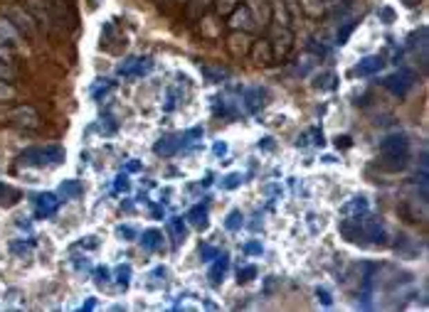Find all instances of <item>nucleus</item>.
<instances>
[{
	"instance_id": "nucleus-1",
	"label": "nucleus",
	"mask_w": 429,
	"mask_h": 312,
	"mask_svg": "<svg viewBox=\"0 0 429 312\" xmlns=\"http://www.w3.org/2000/svg\"><path fill=\"white\" fill-rule=\"evenodd\" d=\"M340 234L345 241L358 246H385L387 244V231H385L383 222L370 214H360V217H350L340 222Z\"/></svg>"
},
{
	"instance_id": "nucleus-2",
	"label": "nucleus",
	"mask_w": 429,
	"mask_h": 312,
	"mask_svg": "<svg viewBox=\"0 0 429 312\" xmlns=\"http://www.w3.org/2000/svg\"><path fill=\"white\" fill-rule=\"evenodd\" d=\"M380 157L387 170H402L410 162V138L405 133H390L380 140Z\"/></svg>"
},
{
	"instance_id": "nucleus-3",
	"label": "nucleus",
	"mask_w": 429,
	"mask_h": 312,
	"mask_svg": "<svg viewBox=\"0 0 429 312\" xmlns=\"http://www.w3.org/2000/svg\"><path fill=\"white\" fill-rule=\"evenodd\" d=\"M25 165H35V168H52L64 162V148L62 145H45V148H30L20 155Z\"/></svg>"
},
{
	"instance_id": "nucleus-4",
	"label": "nucleus",
	"mask_w": 429,
	"mask_h": 312,
	"mask_svg": "<svg viewBox=\"0 0 429 312\" xmlns=\"http://www.w3.org/2000/svg\"><path fill=\"white\" fill-rule=\"evenodd\" d=\"M0 15L6 17L8 23L15 25L23 37H33V35L37 32V20H35L23 6H3L0 8Z\"/></svg>"
},
{
	"instance_id": "nucleus-5",
	"label": "nucleus",
	"mask_w": 429,
	"mask_h": 312,
	"mask_svg": "<svg viewBox=\"0 0 429 312\" xmlns=\"http://www.w3.org/2000/svg\"><path fill=\"white\" fill-rule=\"evenodd\" d=\"M414 81H417V74H414L412 69H397V72L387 74V77L383 79V86L392 96L402 99V96H407L410 91H412Z\"/></svg>"
},
{
	"instance_id": "nucleus-6",
	"label": "nucleus",
	"mask_w": 429,
	"mask_h": 312,
	"mask_svg": "<svg viewBox=\"0 0 429 312\" xmlns=\"http://www.w3.org/2000/svg\"><path fill=\"white\" fill-rule=\"evenodd\" d=\"M269 45L271 52H274V59H284L291 52V47H294V32H291V28L289 25H277L274 39H269Z\"/></svg>"
},
{
	"instance_id": "nucleus-7",
	"label": "nucleus",
	"mask_w": 429,
	"mask_h": 312,
	"mask_svg": "<svg viewBox=\"0 0 429 312\" xmlns=\"http://www.w3.org/2000/svg\"><path fill=\"white\" fill-rule=\"evenodd\" d=\"M8 118L15 126H20V128H28V130L40 128V116H37V111L33 106H15L12 111H8Z\"/></svg>"
},
{
	"instance_id": "nucleus-8",
	"label": "nucleus",
	"mask_w": 429,
	"mask_h": 312,
	"mask_svg": "<svg viewBox=\"0 0 429 312\" xmlns=\"http://www.w3.org/2000/svg\"><path fill=\"white\" fill-rule=\"evenodd\" d=\"M151 69H153V61L148 59V57H126L116 72H119L121 77H143V74H148Z\"/></svg>"
},
{
	"instance_id": "nucleus-9",
	"label": "nucleus",
	"mask_w": 429,
	"mask_h": 312,
	"mask_svg": "<svg viewBox=\"0 0 429 312\" xmlns=\"http://www.w3.org/2000/svg\"><path fill=\"white\" fill-rule=\"evenodd\" d=\"M252 42H255V39L249 37V32H242V30H232L230 37H227V50H230L232 57L242 59V57L249 55V47H252Z\"/></svg>"
},
{
	"instance_id": "nucleus-10",
	"label": "nucleus",
	"mask_w": 429,
	"mask_h": 312,
	"mask_svg": "<svg viewBox=\"0 0 429 312\" xmlns=\"http://www.w3.org/2000/svg\"><path fill=\"white\" fill-rule=\"evenodd\" d=\"M0 45L8 47V50H20L23 47V35L12 23H8L6 17H0Z\"/></svg>"
},
{
	"instance_id": "nucleus-11",
	"label": "nucleus",
	"mask_w": 429,
	"mask_h": 312,
	"mask_svg": "<svg viewBox=\"0 0 429 312\" xmlns=\"http://www.w3.org/2000/svg\"><path fill=\"white\" fill-rule=\"evenodd\" d=\"M383 57H378V55H370V57H363L360 61H358L356 67L350 69V74L353 77H358V79H365V77H375V74L383 69Z\"/></svg>"
},
{
	"instance_id": "nucleus-12",
	"label": "nucleus",
	"mask_w": 429,
	"mask_h": 312,
	"mask_svg": "<svg viewBox=\"0 0 429 312\" xmlns=\"http://www.w3.org/2000/svg\"><path fill=\"white\" fill-rule=\"evenodd\" d=\"M227 17H230V28L232 30H242V32H249L252 28H257L255 17H252V12H249L247 6H237Z\"/></svg>"
},
{
	"instance_id": "nucleus-13",
	"label": "nucleus",
	"mask_w": 429,
	"mask_h": 312,
	"mask_svg": "<svg viewBox=\"0 0 429 312\" xmlns=\"http://www.w3.org/2000/svg\"><path fill=\"white\" fill-rule=\"evenodd\" d=\"M249 57H252V61L259 64V67H269L271 61H274V52H271L269 39H257V42H252Z\"/></svg>"
},
{
	"instance_id": "nucleus-14",
	"label": "nucleus",
	"mask_w": 429,
	"mask_h": 312,
	"mask_svg": "<svg viewBox=\"0 0 429 312\" xmlns=\"http://www.w3.org/2000/svg\"><path fill=\"white\" fill-rule=\"evenodd\" d=\"M242 101H244V108H247L249 113L262 111V108L266 106V89H262V86H252V89L244 91Z\"/></svg>"
},
{
	"instance_id": "nucleus-15",
	"label": "nucleus",
	"mask_w": 429,
	"mask_h": 312,
	"mask_svg": "<svg viewBox=\"0 0 429 312\" xmlns=\"http://www.w3.org/2000/svg\"><path fill=\"white\" fill-rule=\"evenodd\" d=\"M57 206H60V199H57L55 192H42V195L35 197V209L40 217H52L57 212Z\"/></svg>"
},
{
	"instance_id": "nucleus-16",
	"label": "nucleus",
	"mask_w": 429,
	"mask_h": 312,
	"mask_svg": "<svg viewBox=\"0 0 429 312\" xmlns=\"http://www.w3.org/2000/svg\"><path fill=\"white\" fill-rule=\"evenodd\" d=\"M181 145H183V135H168V138H161L158 143L153 145V153L161 157H170L181 150Z\"/></svg>"
},
{
	"instance_id": "nucleus-17",
	"label": "nucleus",
	"mask_w": 429,
	"mask_h": 312,
	"mask_svg": "<svg viewBox=\"0 0 429 312\" xmlns=\"http://www.w3.org/2000/svg\"><path fill=\"white\" fill-rule=\"evenodd\" d=\"M370 209V202H367L365 195H358V197H350L343 206H340V214L343 217H360Z\"/></svg>"
},
{
	"instance_id": "nucleus-18",
	"label": "nucleus",
	"mask_w": 429,
	"mask_h": 312,
	"mask_svg": "<svg viewBox=\"0 0 429 312\" xmlns=\"http://www.w3.org/2000/svg\"><path fill=\"white\" fill-rule=\"evenodd\" d=\"M410 47H412L414 55L419 52V61H422V67L427 69V28H419L417 32L410 37Z\"/></svg>"
},
{
	"instance_id": "nucleus-19",
	"label": "nucleus",
	"mask_w": 429,
	"mask_h": 312,
	"mask_svg": "<svg viewBox=\"0 0 429 312\" xmlns=\"http://www.w3.org/2000/svg\"><path fill=\"white\" fill-rule=\"evenodd\" d=\"M311 86L316 91H334L336 86H338V74L336 72H318L316 77H313V81H311Z\"/></svg>"
},
{
	"instance_id": "nucleus-20",
	"label": "nucleus",
	"mask_w": 429,
	"mask_h": 312,
	"mask_svg": "<svg viewBox=\"0 0 429 312\" xmlns=\"http://www.w3.org/2000/svg\"><path fill=\"white\" fill-rule=\"evenodd\" d=\"M200 72H203L205 79L212 81V84H220V81H225V79L230 77V72H227L225 67H217V64H200Z\"/></svg>"
},
{
	"instance_id": "nucleus-21",
	"label": "nucleus",
	"mask_w": 429,
	"mask_h": 312,
	"mask_svg": "<svg viewBox=\"0 0 429 312\" xmlns=\"http://www.w3.org/2000/svg\"><path fill=\"white\" fill-rule=\"evenodd\" d=\"M141 244L148 251H158V248H163V234H161L158 228H148V231H143Z\"/></svg>"
},
{
	"instance_id": "nucleus-22",
	"label": "nucleus",
	"mask_w": 429,
	"mask_h": 312,
	"mask_svg": "<svg viewBox=\"0 0 429 312\" xmlns=\"http://www.w3.org/2000/svg\"><path fill=\"white\" fill-rule=\"evenodd\" d=\"M200 35H205V37H210V39L220 37V23H217V17L205 15L203 20H200Z\"/></svg>"
},
{
	"instance_id": "nucleus-23",
	"label": "nucleus",
	"mask_w": 429,
	"mask_h": 312,
	"mask_svg": "<svg viewBox=\"0 0 429 312\" xmlns=\"http://www.w3.org/2000/svg\"><path fill=\"white\" fill-rule=\"evenodd\" d=\"M82 195V184L77 179H62L60 184V197L62 199H77Z\"/></svg>"
},
{
	"instance_id": "nucleus-24",
	"label": "nucleus",
	"mask_w": 429,
	"mask_h": 312,
	"mask_svg": "<svg viewBox=\"0 0 429 312\" xmlns=\"http://www.w3.org/2000/svg\"><path fill=\"white\" fill-rule=\"evenodd\" d=\"M299 8L309 17H321L326 12V3L323 0H299Z\"/></svg>"
},
{
	"instance_id": "nucleus-25",
	"label": "nucleus",
	"mask_w": 429,
	"mask_h": 312,
	"mask_svg": "<svg viewBox=\"0 0 429 312\" xmlns=\"http://www.w3.org/2000/svg\"><path fill=\"white\" fill-rule=\"evenodd\" d=\"M227 273V256H217V261H214V266L210 268V280L212 283H222V278H225Z\"/></svg>"
},
{
	"instance_id": "nucleus-26",
	"label": "nucleus",
	"mask_w": 429,
	"mask_h": 312,
	"mask_svg": "<svg viewBox=\"0 0 429 312\" xmlns=\"http://www.w3.org/2000/svg\"><path fill=\"white\" fill-rule=\"evenodd\" d=\"M188 222L198 228H208V209H205V206H195V209H190Z\"/></svg>"
},
{
	"instance_id": "nucleus-27",
	"label": "nucleus",
	"mask_w": 429,
	"mask_h": 312,
	"mask_svg": "<svg viewBox=\"0 0 429 312\" xmlns=\"http://www.w3.org/2000/svg\"><path fill=\"white\" fill-rule=\"evenodd\" d=\"M242 224H244V214L239 212V209H232V212L227 214V219H225V228H227V231H237Z\"/></svg>"
},
{
	"instance_id": "nucleus-28",
	"label": "nucleus",
	"mask_w": 429,
	"mask_h": 312,
	"mask_svg": "<svg viewBox=\"0 0 429 312\" xmlns=\"http://www.w3.org/2000/svg\"><path fill=\"white\" fill-rule=\"evenodd\" d=\"M313 61H316V57L311 55V52H304V55H301V64H296V74H299V77H306V74L313 69Z\"/></svg>"
},
{
	"instance_id": "nucleus-29",
	"label": "nucleus",
	"mask_w": 429,
	"mask_h": 312,
	"mask_svg": "<svg viewBox=\"0 0 429 312\" xmlns=\"http://www.w3.org/2000/svg\"><path fill=\"white\" fill-rule=\"evenodd\" d=\"M237 6H239V0H214V12L222 15V17H227Z\"/></svg>"
},
{
	"instance_id": "nucleus-30",
	"label": "nucleus",
	"mask_w": 429,
	"mask_h": 312,
	"mask_svg": "<svg viewBox=\"0 0 429 312\" xmlns=\"http://www.w3.org/2000/svg\"><path fill=\"white\" fill-rule=\"evenodd\" d=\"M244 182V175H239V173H230L227 175L225 179L220 182V187L222 190H235V187H239V184Z\"/></svg>"
},
{
	"instance_id": "nucleus-31",
	"label": "nucleus",
	"mask_w": 429,
	"mask_h": 312,
	"mask_svg": "<svg viewBox=\"0 0 429 312\" xmlns=\"http://www.w3.org/2000/svg\"><path fill=\"white\" fill-rule=\"evenodd\" d=\"M10 253H15V256H30V253H33V246H30V244H20V241H12V244H10Z\"/></svg>"
},
{
	"instance_id": "nucleus-32",
	"label": "nucleus",
	"mask_w": 429,
	"mask_h": 312,
	"mask_svg": "<svg viewBox=\"0 0 429 312\" xmlns=\"http://www.w3.org/2000/svg\"><path fill=\"white\" fill-rule=\"evenodd\" d=\"M257 275V268L255 266H244V268H239L237 271V280L239 283H249V280L255 278Z\"/></svg>"
},
{
	"instance_id": "nucleus-33",
	"label": "nucleus",
	"mask_w": 429,
	"mask_h": 312,
	"mask_svg": "<svg viewBox=\"0 0 429 312\" xmlns=\"http://www.w3.org/2000/svg\"><path fill=\"white\" fill-rule=\"evenodd\" d=\"M10 99H15V89L8 81H0V101H10Z\"/></svg>"
},
{
	"instance_id": "nucleus-34",
	"label": "nucleus",
	"mask_w": 429,
	"mask_h": 312,
	"mask_svg": "<svg viewBox=\"0 0 429 312\" xmlns=\"http://www.w3.org/2000/svg\"><path fill=\"white\" fill-rule=\"evenodd\" d=\"M12 77H15V72H12V69L8 67L6 59H0V81H10Z\"/></svg>"
},
{
	"instance_id": "nucleus-35",
	"label": "nucleus",
	"mask_w": 429,
	"mask_h": 312,
	"mask_svg": "<svg viewBox=\"0 0 429 312\" xmlns=\"http://www.w3.org/2000/svg\"><path fill=\"white\" fill-rule=\"evenodd\" d=\"M116 275H119V283H121V285H129V278H131V266H129V263H124V266H119V271H116Z\"/></svg>"
},
{
	"instance_id": "nucleus-36",
	"label": "nucleus",
	"mask_w": 429,
	"mask_h": 312,
	"mask_svg": "<svg viewBox=\"0 0 429 312\" xmlns=\"http://www.w3.org/2000/svg\"><path fill=\"white\" fill-rule=\"evenodd\" d=\"M116 236H119V239H124V241H134L136 239V231L131 226H119V228H116Z\"/></svg>"
},
{
	"instance_id": "nucleus-37",
	"label": "nucleus",
	"mask_w": 429,
	"mask_h": 312,
	"mask_svg": "<svg viewBox=\"0 0 429 312\" xmlns=\"http://www.w3.org/2000/svg\"><path fill=\"white\" fill-rule=\"evenodd\" d=\"M316 295H318V300H321V305H326V307L334 305V298H331V293H328L326 288H316Z\"/></svg>"
},
{
	"instance_id": "nucleus-38",
	"label": "nucleus",
	"mask_w": 429,
	"mask_h": 312,
	"mask_svg": "<svg viewBox=\"0 0 429 312\" xmlns=\"http://www.w3.org/2000/svg\"><path fill=\"white\" fill-rule=\"evenodd\" d=\"M200 256H203V261H212V258H217L220 253L214 251V248H210V246H203V248H200Z\"/></svg>"
},
{
	"instance_id": "nucleus-39",
	"label": "nucleus",
	"mask_w": 429,
	"mask_h": 312,
	"mask_svg": "<svg viewBox=\"0 0 429 312\" xmlns=\"http://www.w3.org/2000/svg\"><path fill=\"white\" fill-rule=\"evenodd\" d=\"M244 251H247V253H252V256H259V253H262V244H257V241H252V244H247V246H244Z\"/></svg>"
},
{
	"instance_id": "nucleus-40",
	"label": "nucleus",
	"mask_w": 429,
	"mask_h": 312,
	"mask_svg": "<svg viewBox=\"0 0 429 312\" xmlns=\"http://www.w3.org/2000/svg\"><path fill=\"white\" fill-rule=\"evenodd\" d=\"M116 190H119V192H129V177H126V175L116 177Z\"/></svg>"
},
{
	"instance_id": "nucleus-41",
	"label": "nucleus",
	"mask_w": 429,
	"mask_h": 312,
	"mask_svg": "<svg viewBox=\"0 0 429 312\" xmlns=\"http://www.w3.org/2000/svg\"><path fill=\"white\" fill-rule=\"evenodd\" d=\"M109 280V268H99V271H96V283H107Z\"/></svg>"
},
{
	"instance_id": "nucleus-42",
	"label": "nucleus",
	"mask_w": 429,
	"mask_h": 312,
	"mask_svg": "<svg viewBox=\"0 0 429 312\" xmlns=\"http://www.w3.org/2000/svg\"><path fill=\"white\" fill-rule=\"evenodd\" d=\"M380 17H383L385 23H392V17H395V12L390 10V8H383V10H380Z\"/></svg>"
},
{
	"instance_id": "nucleus-43",
	"label": "nucleus",
	"mask_w": 429,
	"mask_h": 312,
	"mask_svg": "<svg viewBox=\"0 0 429 312\" xmlns=\"http://www.w3.org/2000/svg\"><path fill=\"white\" fill-rule=\"evenodd\" d=\"M212 150H214V155H225V153H227V143H214Z\"/></svg>"
},
{
	"instance_id": "nucleus-44",
	"label": "nucleus",
	"mask_w": 429,
	"mask_h": 312,
	"mask_svg": "<svg viewBox=\"0 0 429 312\" xmlns=\"http://www.w3.org/2000/svg\"><path fill=\"white\" fill-rule=\"evenodd\" d=\"M126 170H129V173H136V170H141V165H138V162H129Z\"/></svg>"
},
{
	"instance_id": "nucleus-45",
	"label": "nucleus",
	"mask_w": 429,
	"mask_h": 312,
	"mask_svg": "<svg viewBox=\"0 0 429 312\" xmlns=\"http://www.w3.org/2000/svg\"><path fill=\"white\" fill-rule=\"evenodd\" d=\"M151 212H153V217H163V209H161V206H153Z\"/></svg>"
},
{
	"instance_id": "nucleus-46",
	"label": "nucleus",
	"mask_w": 429,
	"mask_h": 312,
	"mask_svg": "<svg viewBox=\"0 0 429 312\" xmlns=\"http://www.w3.org/2000/svg\"><path fill=\"white\" fill-rule=\"evenodd\" d=\"M326 3V8H334V6H338V3H343V0H323Z\"/></svg>"
},
{
	"instance_id": "nucleus-47",
	"label": "nucleus",
	"mask_w": 429,
	"mask_h": 312,
	"mask_svg": "<svg viewBox=\"0 0 429 312\" xmlns=\"http://www.w3.org/2000/svg\"><path fill=\"white\" fill-rule=\"evenodd\" d=\"M94 305H96V300H94V298H89V300L84 302V310H91Z\"/></svg>"
},
{
	"instance_id": "nucleus-48",
	"label": "nucleus",
	"mask_w": 429,
	"mask_h": 312,
	"mask_svg": "<svg viewBox=\"0 0 429 312\" xmlns=\"http://www.w3.org/2000/svg\"><path fill=\"white\" fill-rule=\"evenodd\" d=\"M208 3H212V0H203V3H200V6H208Z\"/></svg>"
},
{
	"instance_id": "nucleus-49",
	"label": "nucleus",
	"mask_w": 429,
	"mask_h": 312,
	"mask_svg": "<svg viewBox=\"0 0 429 312\" xmlns=\"http://www.w3.org/2000/svg\"><path fill=\"white\" fill-rule=\"evenodd\" d=\"M178 3H188V0H178Z\"/></svg>"
}]
</instances>
